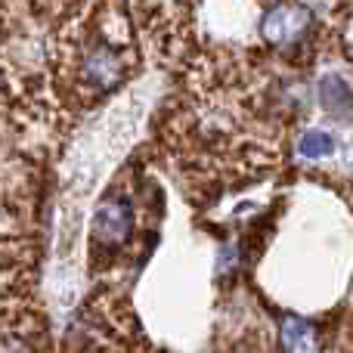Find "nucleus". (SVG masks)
<instances>
[{"label":"nucleus","mask_w":353,"mask_h":353,"mask_svg":"<svg viewBox=\"0 0 353 353\" xmlns=\"http://www.w3.org/2000/svg\"><path fill=\"white\" fill-rule=\"evenodd\" d=\"M134 62V47L124 37H105L97 25L90 37H74L65 47V78L78 97L99 99L130 74Z\"/></svg>","instance_id":"nucleus-1"},{"label":"nucleus","mask_w":353,"mask_h":353,"mask_svg":"<svg viewBox=\"0 0 353 353\" xmlns=\"http://www.w3.org/2000/svg\"><path fill=\"white\" fill-rule=\"evenodd\" d=\"M279 350L282 353H325L323 332L313 319L285 313L279 319Z\"/></svg>","instance_id":"nucleus-4"},{"label":"nucleus","mask_w":353,"mask_h":353,"mask_svg":"<svg viewBox=\"0 0 353 353\" xmlns=\"http://www.w3.org/2000/svg\"><path fill=\"white\" fill-rule=\"evenodd\" d=\"M319 99H323V105L329 112L347 118V112H350V87H347V81L325 78L323 87H319Z\"/></svg>","instance_id":"nucleus-6"},{"label":"nucleus","mask_w":353,"mask_h":353,"mask_svg":"<svg viewBox=\"0 0 353 353\" xmlns=\"http://www.w3.org/2000/svg\"><path fill=\"white\" fill-rule=\"evenodd\" d=\"M338 353H350V347H347V335L341 338V347H338Z\"/></svg>","instance_id":"nucleus-7"},{"label":"nucleus","mask_w":353,"mask_h":353,"mask_svg":"<svg viewBox=\"0 0 353 353\" xmlns=\"http://www.w3.org/2000/svg\"><path fill=\"white\" fill-rule=\"evenodd\" d=\"M134 232V205L128 195L112 192L99 201L97 214H93V226H90V245L93 251H118Z\"/></svg>","instance_id":"nucleus-3"},{"label":"nucleus","mask_w":353,"mask_h":353,"mask_svg":"<svg viewBox=\"0 0 353 353\" xmlns=\"http://www.w3.org/2000/svg\"><path fill=\"white\" fill-rule=\"evenodd\" d=\"M335 137L325 130H304L298 140V152L307 161H319V159H332L335 155Z\"/></svg>","instance_id":"nucleus-5"},{"label":"nucleus","mask_w":353,"mask_h":353,"mask_svg":"<svg viewBox=\"0 0 353 353\" xmlns=\"http://www.w3.org/2000/svg\"><path fill=\"white\" fill-rule=\"evenodd\" d=\"M316 16L301 0H273L261 19V37L276 50L301 47L313 34Z\"/></svg>","instance_id":"nucleus-2"}]
</instances>
